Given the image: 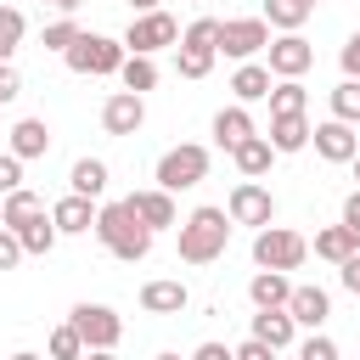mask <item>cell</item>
<instances>
[{
	"label": "cell",
	"mask_w": 360,
	"mask_h": 360,
	"mask_svg": "<svg viewBox=\"0 0 360 360\" xmlns=\"http://www.w3.org/2000/svg\"><path fill=\"white\" fill-rule=\"evenodd\" d=\"M90 231H96V242H101L112 259H124V264H141V259L152 253V231L129 214V202H101Z\"/></svg>",
	"instance_id": "1"
},
{
	"label": "cell",
	"mask_w": 360,
	"mask_h": 360,
	"mask_svg": "<svg viewBox=\"0 0 360 360\" xmlns=\"http://www.w3.org/2000/svg\"><path fill=\"white\" fill-rule=\"evenodd\" d=\"M225 242H231V214L225 208H191L186 219H180V259L186 264H214L219 253H225Z\"/></svg>",
	"instance_id": "2"
},
{
	"label": "cell",
	"mask_w": 360,
	"mask_h": 360,
	"mask_svg": "<svg viewBox=\"0 0 360 360\" xmlns=\"http://www.w3.org/2000/svg\"><path fill=\"white\" fill-rule=\"evenodd\" d=\"M124 39H107V34H79L68 51H62V62L79 73V79H107V73H118L124 68Z\"/></svg>",
	"instance_id": "3"
},
{
	"label": "cell",
	"mask_w": 360,
	"mask_h": 360,
	"mask_svg": "<svg viewBox=\"0 0 360 360\" xmlns=\"http://www.w3.org/2000/svg\"><path fill=\"white\" fill-rule=\"evenodd\" d=\"M158 186L163 191H191V186H202L208 180V146H197V141H180V146H169L163 158H158Z\"/></svg>",
	"instance_id": "4"
},
{
	"label": "cell",
	"mask_w": 360,
	"mask_h": 360,
	"mask_svg": "<svg viewBox=\"0 0 360 360\" xmlns=\"http://www.w3.org/2000/svg\"><path fill=\"white\" fill-rule=\"evenodd\" d=\"M309 259V242L287 225H259L253 231V264L259 270H298Z\"/></svg>",
	"instance_id": "5"
},
{
	"label": "cell",
	"mask_w": 360,
	"mask_h": 360,
	"mask_svg": "<svg viewBox=\"0 0 360 360\" xmlns=\"http://www.w3.org/2000/svg\"><path fill=\"white\" fill-rule=\"evenodd\" d=\"M174 39H180V28H174L169 11H135L129 28H124V51H135V56H158Z\"/></svg>",
	"instance_id": "6"
},
{
	"label": "cell",
	"mask_w": 360,
	"mask_h": 360,
	"mask_svg": "<svg viewBox=\"0 0 360 360\" xmlns=\"http://www.w3.org/2000/svg\"><path fill=\"white\" fill-rule=\"evenodd\" d=\"M264 45H270V22H264V17H225V22H219V56L253 62Z\"/></svg>",
	"instance_id": "7"
},
{
	"label": "cell",
	"mask_w": 360,
	"mask_h": 360,
	"mask_svg": "<svg viewBox=\"0 0 360 360\" xmlns=\"http://www.w3.org/2000/svg\"><path fill=\"white\" fill-rule=\"evenodd\" d=\"M225 214H231V225H270L276 219V197H270V186H259V180H236L231 186V197H225Z\"/></svg>",
	"instance_id": "8"
},
{
	"label": "cell",
	"mask_w": 360,
	"mask_h": 360,
	"mask_svg": "<svg viewBox=\"0 0 360 360\" xmlns=\"http://www.w3.org/2000/svg\"><path fill=\"white\" fill-rule=\"evenodd\" d=\"M73 332L84 338V349H118V338H124V321H118V309H107V304H73Z\"/></svg>",
	"instance_id": "9"
},
{
	"label": "cell",
	"mask_w": 360,
	"mask_h": 360,
	"mask_svg": "<svg viewBox=\"0 0 360 360\" xmlns=\"http://www.w3.org/2000/svg\"><path fill=\"white\" fill-rule=\"evenodd\" d=\"M264 51H270V62H264L270 79H304L309 62H315V45H309L304 34H281V39H270Z\"/></svg>",
	"instance_id": "10"
},
{
	"label": "cell",
	"mask_w": 360,
	"mask_h": 360,
	"mask_svg": "<svg viewBox=\"0 0 360 360\" xmlns=\"http://www.w3.org/2000/svg\"><path fill=\"white\" fill-rule=\"evenodd\" d=\"M129 202V214L158 236V231H169V225H180V208H174V191H163V186H152V191H129L124 197Z\"/></svg>",
	"instance_id": "11"
},
{
	"label": "cell",
	"mask_w": 360,
	"mask_h": 360,
	"mask_svg": "<svg viewBox=\"0 0 360 360\" xmlns=\"http://www.w3.org/2000/svg\"><path fill=\"white\" fill-rule=\"evenodd\" d=\"M146 124V101L135 96V90H112L107 101H101V129L107 135H135Z\"/></svg>",
	"instance_id": "12"
},
{
	"label": "cell",
	"mask_w": 360,
	"mask_h": 360,
	"mask_svg": "<svg viewBox=\"0 0 360 360\" xmlns=\"http://www.w3.org/2000/svg\"><path fill=\"white\" fill-rule=\"evenodd\" d=\"M309 141H315V152H321L326 163H349V158L360 152V135H354V124H343V118L315 124V129H309Z\"/></svg>",
	"instance_id": "13"
},
{
	"label": "cell",
	"mask_w": 360,
	"mask_h": 360,
	"mask_svg": "<svg viewBox=\"0 0 360 360\" xmlns=\"http://www.w3.org/2000/svg\"><path fill=\"white\" fill-rule=\"evenodd\" d=\"M51 225H56V236H84L96 225V202L79 197V191H68L62 202H51Z\"/></svg>",
	"instance_id": "14"
},
{
	"label": "cell",
	"mask_w": 360,
	"mask_h": 360,
	"mask_svg": "<svg viewBox=\"0 0 360 360\" xmlns=\"http://www.w3.org/2000/svg\"><path fill=\"white\" fill-rule=\"evenodd\" d=\"M287 315H292V326H309V332H321V321L332 315V298H326V287H292V292H287Z\"/></svg>",
	"instance_id": "15"
},
{
	"label": "cell",
	"mask_w": 360,
	"mask_h": 360,
	"mask_svg": "<svg viewBox=\"0 0 360 360\" xmlns=\"http://www.w3.org/2000/svg\"><path fill=\"white\" fill-rule=\"evenodd\" d=\"M186 304H191L186 281H169V276H158V281H146V287H141V309H146V315H180Z\"/></svg>",
	"instance_id": "16"
},
{
	"label": "cell",
	"mask_w": 360,
	"mask_h": 360,
	"mask_svg": "<svg viewBox=\"0 0 360 360\" xmlns=\"http://www.w3.org/2000/svg\"><path fill=\"white\" fill-rule=\"evenodd\" d=\"M6 152H17L22 163H28V158H45V152H51V124H45V118H17Z\"/></svg>",
	"instance_id": "17"
},
{
	"label": "cell",
	"mask_w": 360,
	"mask_h": 360,
	"mask_svg": "<svg viewBox=\"0 0 360 360\" xmlns=\"http://www.w3.org/2000/svg\"><path fill=\"white\" fill-rule=\"evenodd\" d=\"M270 158H276V146H270L259 129H253L242 146H231V163H236V174H242V180H259V174H270Z\"/></svg>",
	"instance_id": "18"
},
{
	"label": "cell",
	"mask_w": 360,
	"mask_h": 360,
	"mask_svg": "<svg viewBox=\"0 0 360 360\" xmlns=\"http://www.w3.org/2000/svg\"><path fill=\"white\" fill-rule=\"evenodd\" d=\"M287 292H292L287 270H259V276L248 281V298H253V309H287Z\"/></svg>",
	"instance_id": "19"
},
{
	"label": "cell",
	"mask_w": 360,
	"mask_h": 360,
	"mask_svg": "<svg viewBox=\"0 0 360 360\" xmlns=\"http://www.w3.org/2000/svg\"><path fill=\"white\" fill-rule=\"evenodd\" d=\"M270 84H276V79H270V68H264V62H242V68L231 73V96H236L242 107H248V101H264V96H270Z\"/></svg>",
	"instance_id": "20"
},
{
	"label": "cell",
	"mask_w": 360,
	"mask_h": 360,
	"mask_svg": "<svg viewBox=\"0 0 360 360\" xmlns=\"http://www.w3.org/2000/svg\"><path fill=\"white\" fill-rule=\"evenodd\" d=\"M276 152H304L309 146V118L304 112H281V118H270V135H264Z\"/></svg>",
	"instance_id": "21"
},
{
	"label": "cell",
	"mask_w": 360,
	"mask_h": 360,
	"mask_svg": "<svg viewBox=\"0 0 360 360\" xmlns=\"http://www.w3.org/2000/svg\"><path fill=\"white\" fill-rule=\"evenodd\" d=\"M292 332H298V326H292V315H287V309H259V315H253V332H248V338H259V343H270V349L281 354V349L292 343Z\"/></svg>",
	"instance_id": "22"
},
{
	"label": "cell",
	"mask_w": 360,
	"mask_h": 360,
	"mask_svg": "<svg viewBox=\"0 0 360 360\" xmlns=\"http://www.w3.org/2000/svg\"><path fill=\"white\" fill-rule=\"evenodd\" d=\"M248 135H253V118H248V107H242V101H236V107H219V112H214V141H219L225 152H231V146H242Z\"/></svg>",
	"instance_id": "23"
},
{
	"label": "cell",
	"mask_w": 360,
	"mask_h": 360,
	"mask_svg": "<svg viewBox=\"0 0 360 360\" xmlns=\"http://www.w3.org/2000/svg\"><path fill=\"white\" fill-rule=\"evenodd\" d=\"M39 214H45V202H39L28 186L6 191V202H0V225H6V231H22V225H28V219H39Z\"/></svg>",
	"instance_id": "24"
},
{
	"label": "cell",
	"mask_w": 360,
	"mask_h": 360,
	"mask_svg": "<svg viewBox=\"0 0 360 360\" xmlns=\"http://www.w3.org/2000/svg\"><path fill=\"white\" fill-rule=\"evenodd\" d=\"M68 186H73L79 197H90V202H96V197L107 191V163H101V158H79V163L68 169Z\"/></svg>",
	"instance_id": "25"
},
{
	"label": "cell",
	"mask_w": 360,
	"mask_h": 360,
	"mask_svg": "<svg viewBox=\"0 0 360 360\" xmlns=\"http://www.w3.org/2000/svg\"><path fill=\"white\" fill-rule=\"evenodd\" d=\"M309 11H315V6H304V0H264V22L281 28V34H298V28L309 22Z\"/></svg>",
	"instance_id": "26"
},
{
	"label": "cell",
	"mask_w": 360,
	"mask_h": 360,
	"mask_svg": "<svg viewBox=\"0 0 360 360\" xmlns=\"http://www.w3.org/2000/svg\"><path fill=\"white\" fill-rule=\"evenodd\" d=\"M264 101H270V118H281V112H304V107H309V90H304L298 79H276Z\"/></svg>",
	"instance_id": "27"
},
{
	"label": "cell",
	"mask_w": 360,
	"mask_h": 360,
	"mask_svg": "<svg viewBox=\"0 0 360 360\" xmlns=\"http://www.w3.org/2000/svg\"><path fill=\"white\" fill-rule=\"evenodd\" d=\"M349 253H360V248H354V236H349L343 225H326V231H315V259H326V264H343Z\"/></svg>",
	"instance_id": "28"
},
{
	"label": "cell",
	"mask_w": 360,
	"mask_h": 360,
	"mask_svg": "<svg viewBox=\"0 0 360 360\" xmlns=\"http://www.w3.org/2000/svg\"><path fill=\"white\" fill-rule=\"evenodd\" d=\"M118 79H124V90H135V96H146L152 84H158V62L152 56H124V68H118Z\"/></svg>",
	"instance_id": "29"
},
{
	"label": "cell",
	"mask_w": 360,
	"mask_h": 360,
	"mask_svg": "<svg viewBox=\"0 0 360 360\" xmlns=\"http://www.w3.org/2000/svg\"><path fill=\"white\" fill-rule=\"evenodd\" d=\"M17 242H22V253H51V248H56V225H51V208H45L39 219H28V225L17 231Z\"/></svg>",
	"instance_id": "30"
},
{
	"label": "cell",
	"mask_w": 360,
	"mask_h": 360,
	"mask_svg": "<svg viewBox=\"0 0 360 360\" xmlns=\"http://www.w3.org/2000/svg\"><path fill=\"white\" fill-rule=\"evenodd\" d=\"M22 34H28V17H22L17 6H0V62H11V56H17Z\"/></svg>",
	"instance_id": "31"
},
{
	"label": "cell",
	"mask_w": 360,
	"mask_h": 360,
	"mask_svg": "<svg viewBox=\"0 0 360 360\" xmlns=\"http://www.w3.org/2000/svg\"><path fill=\"white\" fill-rule=\"evenodd\" d=\"M214 56H219V51H197V45H174V68H180V79H208V68H214Z\"/></svg>",
	"instance_id": "32"
},
{
	"label": "cell",
	"mask_w": 360,
	"mask_h": 360,
	"mask_svg": "<svg viewBox=\"0 0 360 360\" xmlns=\"http://www.w3.org/2000/svg\"><path fill=\"white\" fill-rule=\"evenodd\" d=\"M332 118H343V124L360 129V79H343V84L332 90Z\"/></svg>",
	"instance_id": "33"
},
{
	"label": "cell",
	"mask_w": 360,
	"mask_h": 360,
	"mask_svg": "<svg viewBox=\"0 0 360 360\" xmlns=\"http://www.w3.org/2000/svg\"><path fill=\"white\" fill-rule=\"evenodd\" d=\"M45 354H51V360H79V354H84V338L73 332V321H62V326L51 332V343H45Z\"/></svg>",
	"instance_id": "34"
},
{
	"label": "cell",
	"mask_w": 360,
	"mask_h": 360,
	"mask_svg": "<svg viewBox=\"0 0 360 360\" xmlns=\"http://www.w3.org/2000/svg\"><path fill=\"white\" fill-rule=\"evenodd\" d=\"M180 45H197V51H219V17H197V22L180 34Z\"/></svg>",
	"instance_id": "35"
},
{
	"label": "cell",
	"mask_w": 360,
	"mask_h": 360,
	"mask_svg": "<svg viewBox=\"0 0 360 360\" xmlns=\"http://www.w3.org/2000/svg\"><path fill=\"white\" fill-rule=\"evenodd\" d=\"M73 39H79V22H73V17H56V22H45V34H39L45 51H68Z\"/></svg>",
	"instance_id": "36"
},
{
	"label": "cell",
	"mask_w": 360,
	"mask_h": 360,
	"mask_svg": "<svg viewBox=\"0 0 360 360\" xmlns=\"http://www.w3.org/2000/svg\"><path fill=\"white\" fill-rule=\"evenodd\" d=\"M298 360H338V343H332L326 332H315V338H304V349H298Z\"/></svg>",
	"instance_id": "37"
},
{
	"label": "cell",
	"mask_w": 360,
	"mask_h": 360,
	"mask_svg": "<svg viewBox=\"0 0 360 360\" xmlns=\"http://www.w3.org/2000/svg\"><path fill=\"white\" fill-rule=\"evenodd\" d=\"M17 186H22V158L17 152H0V197L17 191Z\"/></svg>",
	"instance_id": "38"
},
{
	"label": "cell",
	"mask_w": 360,
	"mask_h": 360,
	"mask_svg": "<svg viewBox=\"0 0 360 360\" xmlns=\"http://www.w3.org/2000/svg\"><path fill=\"white\" fill-rule=\"evenodd\" d=\"M17 264H22V242H17V231L0 225V270H17Z\"/></svg>",
	"instance_id": "39"
},
{
	"label": "cell",
	"mask_w": 360,
	"mask_h": 360,
	"mask_svg": "<svg viewBox=\"0 0 360 360\" xmlns=\"http://www.w3.org/2000/svg\"><path fill=\"white\" fill-rule=\"evenodd\" d=\"M17 96H22V73H17L11 62H0V107H6V101H17Z\"/></svg>",
	"instance_id": "40"
},
{
	"label": "cell",
	"mask_w": 360,
	"mask_h": 360,
	"mask_svg": "<svg viewBox=\"0 0 360 360\" xmlns=\"http://www.w3.org/2000/svg\"><path fill=\"white\" fill-rule=\"evenodd\" d=\"M343 231H349V236H354V248H360V186L343 197Z\"/></svg>",
	"instance_id": "41"
},
{
	"label": "cell",
	"mask_w": 360,
	"mask_h": 360,
	"mask_svg": "<svg viewBox=\"0 0 360 360\" xmlns=\"http://www.w3.org/2000/svg\"><path fill=\"white\" fill-rule=\"evenodd\" d=\"M338 62H343V79H360V34H349V39H343Z\"/></svg>",
	"instance_id": "42"
},
{
	"label": "cell",
	"mask_w": 360,
	"mask_h": 360,
	"mask_svg": "<svg viewBox=\"0 0 360 360\" xmlns=\"http://www.w3.org/2000/svg\"><path fill=\"white\" fill-rule=\"evenodd\" d=\"M231 360H276V349H270V343H259V338H248V343H236V349H231Z\"/></svg>",
	"instance_id": "43"
},
{
	"label": "cell",
	"mask_w": 360,
	"mask_h": 360,
	"mask_svg": "<svg viewBox=\"0 0 360 360\" xmlns=\"http://www.w3.org/2000/svg\"><path fill=\"white\" fill-rule=\"evenodd\" d=\"M338 276H343V287H349V292H360V253H349V259L338 264Z\"/></svg>",
	"instance_id": "44"
},
{
	"label": "cell",
	"mask_w": 360,
	"mask_h": 360,
	"mask_svg": "<svg viewBox=\"0 0 360 360\" xmlns=\"http://www.w3.org/2000/svg\"><path fill=\"white\" fill-rule=\"evenodd\" d=\"M191 360H231V349L208 338V343H197V349H191Z\"/></svg>",
	"instance_id": "45"
},
{
	"label": "cell",
	"mask_w": 360,
	"mask_h": 360,
	"mask_svg": "<svg viewBox=\"0 0 360 360\" xmlns=\"http://www.w3.org/2000/svg\"><path fill=\"white\" fill-rule=\"evenodd\" d=\"M45 6H56V11H62V17H73V11H79V6H84V0H45Z\"/></svg>",
	"instance_id": "46"
},
{
	"label": "cell",
	"mask_w": 360,
	"mask_h": 360,
	"mask_svg": "<svg viewBox=\"0 0 360 360\" xmlns=\"http://www.w3.org/2000/svg\"><path fill=\"white\" fill-rule=\"evenodd\" d=\"M79 360H112V349H84Z\"/></svg>",
	"instance_id": "47"
},
{
	"label": "cell",
	"mask_w": 360,
	"mask_h": 360,
	"mask_svg": "<svg viewBox=\"0 0 360 360\" xmlns=\"http://www.w3.org/2000/svg\"><path fill=\"white\" fill-rule=\"evenodd\" d=\"M129 6H135V11H158V0H129Z\"/></svg>",
	"instance_id": "48"
},
{
	"label": "cell",
	"mask_w": 360,
	"mask_h": 360,
	"mask_svg": "<svg viewBox=\"0 0 360 360\" xmlns=\"http://www.w3.org/2000/svg\"><path fill=\"white\" fill-rule=\"evenodd\" d=\"M11 360H39V354H34V349H17V354H11Z\"/></svg>",
	"instance_id": "49"
},
{
	"label": "cell",
	"mask_w": 360,
	"mask_h": 360,
	"mask_svg": "<svg viewBox=\"0 0 360 360\" xmlns=\"http://www.w3.org/2000/svg\"><path fill=\"white\" fill-rule=\"evenodd\" d=\"M349 169H354V180H360V152H354V158H349Z\"/></svg>",
	"instance_id": "50"
},
{
	"label": "cell",
	"mask_w": 360,
	"mask_h": 360,
	"mask_svg": "<svg viewBox=\"0 0 360 360\" xmlns=\"http://www.w3.org/2000/svg\"><path fill=\"white\" fill-rule=\"evenodd\" d=\"M158 360H180V354H158Z\"/></svg>",
	"instance_id": "51"
},
{
	"label": "cell",
	"mask_w": 360,
	"mask_h": 360,
	"mask_svg": "<svg viewBox=\"0 0 360 360\" xmlns=\"http://www.w3.org/2000/svg\"><path fill=\"white\" fill-rule=\"evenodd\" d=\"M304 6H321V0H304Z\"/></svg>",
	"instance_id": "52"
}]
</instances>
